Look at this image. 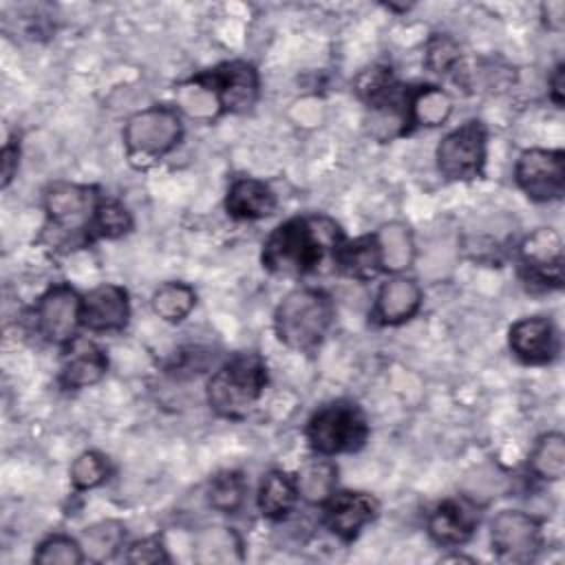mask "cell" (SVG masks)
<instances>
[{
  "label": "cell",
  "mask_w": 565,
  "mask_h": 565,
  "mask_svg": "<svg viewBox=\"0 0 565 565\" xmlns=\"http://www.w3.org/2000/svg\"><path fill=\"white\" fill-rule=\"evenodd\" d=\"M342 227L327 214L291 216L263 243L260 263L276 276H307L333 263L344 243Z\"/></svg>",
  "instance_id": "obj_1"
},
{
  "label": "cell",
  "mask_w": 565,
  "mask_h": 565,
  "mask_svg": "<svg viewBox=\"0 0 565 565\" xmlns=\"http://www.w3.org/2000/svg\"><path fill=\"white\" fill-rule=\"evenodd\" d=\"M333 318V300L324 289L298 287L278 302L274 311V331L287 349L311 353L327 338Z\"/></svg>",
  "instance_id": "obj_2"
},
{
  "label": "cell",
  "mask_w": 565,
  "mask_h": 565,
  "mask_svg": "<svg viewBox=\"0 0 565 565\" xmlns=\"http://www.w3.org/2000/svg\"><path fill=\"white\" fill-rule=\"evenodd\" d=\"M267 386V364L258 353H236L205 384L210 408L225 419L245 417Z\"/></svg>",
  "instance_id": "obj_3"
},
{
  "label": "cell",
  "mask_w": 565,
  "mask_h": 565,
  "mask_svg": "<svg viewBox=\"0 0 565 565\" xmlns=\"http://www.w3.org/2000/svg\"><path fill=\"white\" fill-rule=\"evenodd\" d=\"M104 194L95 185L57 181L44 190V212L49 230L60 243L79 247L93 241V223Z\"/></svg>",
  "instance_id": "obj_4"
},
{
  "label": "cell",
  "mask_w": 565,
  "mask_h": 565,
  "mask_svg": "<svg viewBox=\"0 0 565 565\" xmlns=\"http://www.w3.org/2000/svg\"><path fill=\"white\" fill-rule=\"evenodd\" d=\"M126 154L146 166L170 154L183 139V119L174 106L157 104L132 113L121 130Z\"/></svg>",
  "instance_id": "obj_5"
},
{
  "label": "cell",
  "mask_w": 565,
  "mask_h": 565,
  "mask_svg": "<svg viewBox=\"0 0 565 565\" xmlns=\"http://www.w3.org/2000/svg\"><path fill=\"white\" fill-rule=\"evenodd\" d=\"M307 441L316 455L335 457L360 450L369 439L364 411L351 399H335L320 406L307 422Z\"/></svg>",
  "instance_id": "obj_6"
},
{
  "label": "cell",
  "mask_w": 565,
  "mask_h": 565,
  "mask_svg": "<svg viewBox=\"0 0 565 565\" xmlns=\"http://www.w3.org/2000/svg\"><path fill=\"white\" fill-rule=\"evenodd\" d=\"M488 157V128L479 119H468L441 137L435 161L448 181H472L483 174Z\"/></svg>",
  "instance_id": "obj_7"
},
{
  "label": "cell",
  "mask_w": 565,
  "mask_h": 565,
  "mask_svg": "<svg viewBox=\"0 0 565 565\" xmlns=\"http://www.w3.org/2000/svg\"><path fill=\"white\" fill-rule=\"evenodd\" d=\"M190 82L199 84L201 90L214 95L221 113H249L260 95V77L256 66L243 60L223 62L210 71L194 75Z\"/></svg>",
  "instance_id": "obj_8"
},
{
  "label": "cell",
  "mask_w": 565,
  "mask_h": 565,
  "mask_svg": "<svg viewBox=\"0 0 565 565\" xmlns=\"http://www.w3.org/2000/svg\"><path fill=\"white\" fill-rule=\"evenodd\" d=\"M565 247L554 227H539L519 243L521 280L532 291H556L563 287Z\"/></svg>",
  "instance_id": "obj_9"
},
{
  "label": "cell",
  "mask_w": 565,
  "mask_h": 565,
  "mask_svg": "<svg viewBox=\"0 0 565 565\" xmlns=\"http://www.w3.org/2000/svg\"><path fill=\"white\" fill-rule=\"evenodd\" d=\"M82 305L84 296H79L71 285L60 282L49 287L38 298L33 309L35 331L55 347H68L77 338V331L84 327Z\"/></svg>",
  "instance_id": "obj_10"
},
{
  "label": "cell",
  "mask_w": 565,
  "mask_h": 565,
  "mask_svg": "<svg viewBox=\"0 0 565 565\" xmlns=\"http://www.w3.org/2000/svg\"><path fill=\"white\" fill-rule=\"evenodd\" d=\"M514 181L534 203H552L565 192V154L563 150L527 148L514 163Z\"/></svg>",
  "instance_id": "obj_11"
},
{
  "label": "cell",
  "mask_w": 565,
  "mask_h": 565,
  "mask_svg": "<svg viewBox=\"0 0 565 565\" xmlns=\"http://www.w3.org/2000/svg\"><path fill=\"white\" fill-rule=\"evenodd\" d=\"M490 545L505 563H530L543 547V525L530 512L501 510L490 521Z\"/></svg>",
  "instance_id": "obj_12"
},
{
  "label": "cell",
  "mask_w": 565,
  "mask_h": 565,
  "mask_svg": "<svg viewBox=\"0 0 565 565\" xmlns=\"http://www.w3.org/2000/svg\"><path fill=\"white\" fill-rule=\"evenodd\" d=\"M320 508L322 523L342 541H353L380 512L377 499L358 490H335Z\"/></svg>",
  "instance_id": "obj_13"
},
{
  "label": "cell",
  "mask_w": 565,
  "mask_h": 565,
  "mask_svg": "<svg viewBox=\"0 0 565 565\" xmlns=\"http://www.w3.org/2000/svg\"><path fill=\"white\" fill-rule=\"evenodd\" d=\"M508 347L523 364H550L561 351L558 331L547 316H527L508 331Z\"/></svg>",
  "instance_id": "obj_14"
},
{
  "label": "cell",
  "mask_w": 565,
  "mask_h": 565,
  "mask_svg": "<svg viewBox=\"0 0 565 565\" xmlns=\"http://www.w3.org/2000/svg\"><path fill=\"white\" fill-rule=\"evenodd\" d=\"M479 525V508L472 497L446 499L428 514V536L441 547H459L468 543Z\"/></svg>",
  "instance_id": "obj_15"
},
{
  "label": "cell",
  "mask_w": 565,
  "mask_h": 565,
  "mask_svg": "<svg viewBox=\"0 0 565 565\" xmlns=\"http://www.w3.org/2000/svg\"><path fill=\"white\" fill-rule=\"evenodd\" d=\"M130 320V298L121 285L102 282L84 296L82 324L90 333L121 331Z\"/></svg>",
  "instance_id": "obj_16"
},
{
  "label": "cell",
  "mask_w": 565,
  "mask_h": 565,
  "mask_svg": "<svg viewBox=\"0 0 565 565\" xmlns=\"http://www.w3.org/2000/svg\"><path fill=\"white\" fill-rule=\"evenodd\" d=\"M424 302V291L415 278L393 274L384 280L375 294L373 318L377 324L397 327L415 318Z\"/></svg>",
  "instance_id": "obj_17"
},
{
  "label": "cell",
  "mask_w": 565,
  "mask_h": 565,
  "mask_svg": "<svg viewBox=\"0 0 565 565\" xmlns=\"http://www.w3.org/2000/svg\"><path fill=\"white\" fill-rule=\"evenodd\" d=\"M66 349V355L62 360L60 369V386L68 391H79L95 386L104 380L108 371V358L106 353L88 340L75 338Z\"/></svg>",
  "instance_id": "obj_18"
},
{
  "label": "cell",
  "mask_w": 565,
  "mask_h": 565,
  "mask_svg": "<svg viewBox=\"0 0 565 565\" xmlns=\"http://www.w3.org/2000/svg\"><path fill=\"white\" fill-rule=\"evenodd\" d=\"M276 192L260 179L236 177L225 194V212L236 221H260L276 212Z\"/></svg>",
  "instance_id": "obj_19"
},
{
  "label": "cell",
  "mask_w": 565,
  "mask_h": 565,
  "mask_svg": "<svg viewBox=\"0 0 565 565\" xmlns=\"http://www.w3.org/2000/svg\"><path fill=\"white\" fill-rule=\"evenodd\" d=\"M358 97L377 115V113H397L404 115L406 90H402L393 71L386 66H369L355 77ZM406 121V117H404Z\"/></svg>",
  "instance_id": "obj_20"
},
{
  "label": "cell",
  "mask_w": 565,
  "mask_h": 565,
  "mask_svg": "<svg viewBox=\"0 0 565 565\" xmlns=\"http://www.w3.org/2000/svg\"><path fill=\"white\" fill-rule=\"evenodd\" d=\"M452 115L450 95L435 84H424L406 90V130L411 128H435L448 121Z\"/></svg>",
  "instance_id": "obj_21"
},
{
  "label": "cell",
  "mask_w": 565,
  "mask_h": 565,
  "mask_svg": "<svg viewBox=\"0 0 565 565\" xmlns=\"http://www.w3.org/2000/svg\"><path fill=\"white\" fill-rule=\"evenodd\" d=\"M298 499L300 494H298L296 477L285 470H269L258 486L256 505L265 519L282 521L294 512Z\"/></svg>",
  "instance_id": "obj_22"
},
{
  "label": "cell",
  "mask_w": 565,
  "mask_h": 565,
  "mask_svg": "<svg viewBox=\"0 0 565 565\" xmlns=\"http://www.w3.org/2000/svg\"><path fill=\"white\" fill-rule=\"evenodd\" d=\"M335 267L347 278H353L360 282L375 280L384 271L375 234H364L353 241H344L338 252Z\"/></svg>",
  "instance_id": "obj_23"
},
{
  "label": "cell",
  "mask_w": 565,
  "mask_h": 565,
  "mask_svg": "<svg viewBox=\"0 0 565 565\" xmlns=\"http://www.w3.org/2000/svg\"><path fill=\"white\" fill-rule=\"evenodd\" d=\"M294 477L300 499L311 505H322L338 486V468L329 457L322 455L307 459Z\"/></svg>",
  "instance_id": "obj_24"
},
{
  "label": "cell",
  "mask_w": 565,
  "mask_h": 565,
  "mask_svg": "<svg viewBox=\"0 0 565 565\" xmlns=\"http://www.w3.org/2000/svg\"><path fill=\"white\" fill-rule=\"evenodd\" d=\"M375 241H377V247H380V258H382L384 271L399 274L402 269L413 265V260H415V241H413L411 230L404 223H397V221L384 223L375 232Z\"/></svg>",
  "instance_id": "obj_25"
},
{
  "label": "cell",
  "mask_w": 565,
  "mask_h": 565,
  "mask_svg": "<svg viewBox=\"0 0 565 565\" xmlns=\"http://www.w3.org/2000/svg\"><path fill=\"white\" fill-rule=\"evenodd\" d=\"M527 470L541 481H561L565 475V437L558 430L543 433L527 457Z\"/></svg>",
  "instance_id": "obj_26"
},
{
  "label": "cell",
  "mask_w": 565,
  "mask_h": 565,
  "mask_svg": "<svg viewBox=\"0 0 565 565\" xmlns=\"http://www.w3.org/2000/svg\"><path fill=\"white\" fill-rule=\"evenodd\" d=\"M84 556L95 563L115 558L126 547V527L121 521L106 519L88 525L79 536Z\"/></svg>",
  "instance_id": "obj_27"
},
{
  "label": "cell",
  "mask_w": 565,
  "mask_h": 565,
  "mask_svg": "<svg viewBox=\"0 0 565 565\" xmlns=\"http://www.w3.org/2000/svg\"><path fill=\"white\" fill-rule=\"evenodd\" d=\"M194 305H196V291L188 282H181V280L163 282L161 287L154 289V294L150 298L152 311L170 324L183 322L190 316V311L194 309Z\"/></svg>",
  "instance_id": "obj_28"
},
{
  "label": "cell",
  "mask_w": 565,
  "mask_h": 565,
  "mask_svg": "<svg viewBox=\"0 0 565 565\" xmlns=\"http://www.w3.org/2000/svg\"><path fill=\"white\" fill-rule=\"evenodd\" d=\"M245 494H247L245 477L236 470H225L210 479L207 501L214 510H218L223 514L238 512L245 501Z\"/></svg>",
  "instance_id": "obj_29"
},
{
  "label": "cell",
  "mask_w": 565,
  "mask_h": 565,
  "mask_svg": "<svg viewBox=\"0 0 565 565\" xmlns=\"http://www.w3.org/2000/svg\"><path fill=\"white\" fill-rule=\"evenodd\" d=\"M132 230V216L128 207L117 199H102L99 210L93 223V241L95 238H121Z\"/></svg>",
  "instance_id": "obj_30"
},
{
  "label": "cell",
  "mask_w": 565,
  "mask_h": 565,
  "mask_svg": "<svg viewBox=\"0 0 565 565\" xmlns=\"http://www.w3.org/2000/svg\"><path fill=\"white\" fill-rule=\"evenodd\" d=\"M71 483L75 490H93L108 481L110 477V461L106 455L97 450H86L77 455V459L71 463Z\"/></svg>",
  "instance_id": "obj_31"
},
{
  "label": "cell",
  "mask_w": 565,
  "mask_h": 565,
  "mask_svg": "<svg viewBox=\"0 0 565 565\" xmlns=\"http://www.w3.org/2000/svg\"><path fill=\"white\" fill-rule=\"evenodd\" d=\"M33 561L42 565H79L86 561V556L79 539L66 534H51L38 545Z\"/></svg>",
  "instance_id": "obj_32"
},
{
  "label": "cell",
  "mask_w": 565,
  "mask_h": 565,
  "mask_svg": "<svg viewBox=\"0 0 565 565\" xmlns=\"http://www.w3.org/2000/svg\"><path fill=\"white\" fill-rule=\"evenodd\" d=\"M461 62L459 46L448 35H435L426 46V64L433 73H450Z\"/></svg>",
  "instance_id": "obj_33"
},
{
  "label": "cell",
  "mask_w": 565,
  "mask_h": 565,
  "mask_svg": "<svg viewBox=\"0 0 565 565\" xmlns=\"http://www.w3.org/2000/svg\"><path fill=\"white\" fill-rule=\"evenodd\" d=\"M126 561L128 563H170V556L159 536H146L128 545Z\"/></svg>",
  "instance_id": "obj_34"
},
{
  "label": "cell",
  "mask_w": 565,
  "mask_h": 565,
  "mask_svg": "<svg viewBox=\"0 0 565 565\" xmlns=\"http://www.w3.org/2000/svg\"><path fill=\"white\" fill-rule=\"evenodd\" d=\"M0 163H2V188H7L11 183V179L15 177L18 166H20V143L15 139H9L2 146Z\"/></svg>",
  "instance_id": "obj_35"
},
{
  "label": "cell",
  "mask_w": 565,
  "mask_h": 565,
  "mask_svg": "<svg viewBox=\"0 0 565 565\" xmlns=\"http://www.w3.org/2000/svg\"><path fill=\"white\" fill-rule=\"evenodd\" d=\"M541 13H543V22L550 31H563L565 24V2L563 0H552V2H543L541 4Z\"/></svg>",
  "instance_id": "obj_36"
},
{
  "label": "cell",
  "mask_w": 565,
  "mask_h": 565,
  "mask_svg": "<svg viewBox=\"0 0 565 565\" xmlns=\"http://www.w3.org/2000/svg\"><path fill=\"white\" fill-rule=\"evenodd\" d=\"M563 75H565V68H563V64L558 62V64L554 66V71H552V75H550V79H547V84H550V99H552L558 108L563 106V99H565Z\"/></svg>",
  "instance_id": "obj_37"
}]
</instances>
